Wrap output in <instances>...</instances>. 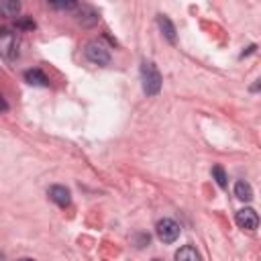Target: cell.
Listing matches in <instances>:
<instances>
[{"instance_id": "1", "label": "cell", "mask_w": 261, "mask_h": 261, "mask_svg": "<svg viewBox=\"0 0 261 261\" xmlns=\"http://www.w3.org/2000/svg\"><path fill=\"white\" fill-rule=\"evenodd\" d=\"M141 80H143V92L147 96H157L161 90V73L155 67V63L151 61H143L141 63Z\"/></svg>"}, {"instance_id": "2", "label": "cell", "mask_w": 261, "mask_h": 261, "mask_svg": "<svg viewBox=\"0 0 261 261\" xmlns=\"http://www.w3.org/2000/svg\"><path fill=\"white\" fill-rule=\"evenodd\" d=\"M84 53H86V57H88L92 63H96V65H108V63H110V51H108V47H106L102 41H98V39L88 41Z\"/></svg>"}, {"instance_id": "3", "label": "cell", "mask_w": 261, "mask_h": 261, "mask_svg": "<svg viewBox=\"0 0 261 261\" xmlns=\"http://www.w3.org/2000/svg\"><path fill=\"white\" fill-rule=\"evenodd\" d=\"M155 232H157V239L161 243H173L179 237V224L171 218H163V220L157 222Z\"/></svg>"}, {"instance_id": "4", "label": "cell", "mask_w": 261, "mask_h": 261, "mask_svg": "<svg viewBox=\"0 0 261 261\" xmlns=\"http://www.w3.org/2000/svg\"><path fill=\"white\" fill-rule=\"evenodd\" d=\"M0 49L6 59H16L18 57V37L12 31L2 29L0 31Z\"/></svg>"}, {"instance_id": "5", "label": "cell", "mask_w": 261, "mask_h": 261, "mask_svg": "<svg viewBox=\"0 0 261 261\" xmlns=\"http://www.w3.org/2000/svg\"><path fill=\"white\" fill-rule=\"evenodd\" d=\"M234 220H237V224H239L241 228H245V230H255V228L259 226V216H257V212H255L253 208H241V210L237 212Z\"/></svg>"}, {"instance_id": "6", "label": "cell", "mask_w": 261, "mask_h": 261, "mask_svg": "<svg viewBox=\"0 0 261 261\" xmlns=\"http://www.w3.org/2000/svg\"><path fill=\"white\" fill-rule=\"evenodd\" d=\"M49 198L57 204V206H69V202H71V194H69V190L65 188V186H51L49 188Z\"/></svg>"}, {"instance_id": "7", "label": "cell", "mask_w": 261, "mask_h": 261, "mask_svg": "<svg viewBox=\"0 0 261 261\" xmlns=\"http://www.w3.org/2000/svg\"><path fill=\"white\" fill-rule=\"evenodd\" d=\"M157 24H159L161 33L165 35V39L169 43H175V27H173V22L165 14H157Z\"/></svg>"}, {"instance_id": "8", "label": "cell", "mask_w": 261, "mask_h": 261, "mask_svg": "<svg viewBox=\"0 0 261 261\" xmlns=\"http://www.w3.org/2000/svg\"><path fill=\"white\" fill-rule=\"evenodd\" d=\"M24 82L31 84V86H43V88L49 86V80L41 69H27L24 71Z\"/></svg>"}, {"instance_id": "9", "label": "cell", "mask_w": 261, "mask_h": 261, "mask_svg": "<svg viewBox=\"0 0 261 261\" xmlns=\"http://www.w3.org/2000/svg\"><path fill=\"white\" fill-rule=\"evenodd\" d=\"M175 261H202V259H200V253L196 251V247L184 245L175 251Z\"/></svg>"}, {"instance_id": "10", "label": "cell", "mask_w": 261, "mask_h": 261, "mask_svg": "<svg viewBox=\"0 0 261 261\" xmlns=\"http://www.w3.org/2000/svg\"><path fill=\"white\" fill-rule=\"evenodd\" d=\"M234 196H237L239 200H243V202H251V200H253V188H251V184L245 181V179L237 181V184H234Z\"/></svg>"}, {"instance_id": "11", "label": "cell", "mask_w": 261, "mask_h": 261, "mask_svg": "<svg viewBox=\"0 0 261 261\" xmlns=\"http://www.w3.org/2000/svg\"><path fill=\"white\" fill-rule=\"evenodd\" d=\"M77 20L82 22V24H94V22H98V14L94 12V10H90V8H82V14L77 16Z\"/></svg>"}, {"instance_id": "12", "label": "cell", "mask_w": 261, "mask_h": 261, "mask_svg": "<svg viewBox=\"0 0 261 261\" xmlns=\"http://www.w3.org/2000/svg\"><path fill=\"white\" fill-rule=\"evenodd\" d=\"M0 10L4 14H16L20 10V2H16V0H12V2L4 0V2H0Z\"/></svg>"}, {"instance_id": "13", "label": "cell", "mask_w": 261, "mask_h": 261, "mask_svg": "<svg viewBox=\"0 0 261 261\" xmlns=\"http://www.w3.org/2000/svg\"><path fill=\"white\" fill-rule=\"evenodd\" d=\"M212 177L216 179V184H218L220 188H226V173H224V169H222L220 165H214V167H212Z\"/></svg>"}, {"instance_id": "14", "label": "cell", "mask_w": 261, "mask_h": 261, "mask_svg": "<svg viewBox=\"0 0 261 261\" xmlns=\"http://www.w3.org/2000/svg\"><path fill=\"white\" fill-rule=\"evenodd\" d=\"M16 29H22V31H31V29H35V20H33V18H29V16H24V18H18V20H16Z\"/></svg>"}, {"instance_id": "15", "label": "cell", "mask_w": 261, "mask_h": 261, "mask_svg": "<svg viewBox=\"0 0 261 261\" xmlns=\"http://www.w3.org/2000/svg\"><path fill=\"white\" fill-rule=\"evenodd\" d=\"M49 6L51 8H59V10H73V8H77L75 2H51Z\"/></svg>"}, {"instance_id": "16", "label": "cell", "mask_w": 261, "mask_h": 261, "mask_svg": "<svg viewBox=\"0 0 261 261\" xmlns=\"http://www.w3.org/2000/svg\"><path fill=\"white\" fill-rule=\"evenodd\" d=\"M145 243H149V234H139V241H137V247H145Z\"/></svg>"}, {"instance_id": "17", "label": "cell", "mask_w": 261, "mask_h": 261, "mask_svg": "<svg viewBox=\"0 0 261 261\" xmlns=\"http://www.w3.org/2000/svg\"><path fill=\"white\" fill-rule=\"evenodd\" d=\"M251 92H261V77L255 84H251Z\"/></svg>"}, {"instance_id": "18", "label": "cell", "mask_w": 261, "mask_h": 261, "mask_svg": "<svg viewBox=\"0 0 261 261\" xmlns=\"http://www.w3.org/2000/svg\"><path fill=\"white\" fill-rule=\"evenodd\" d=\"M253 51H255V45L247 47V51H243V53H241V57H245V55H249V53H253Z\"/></svg>"}, {"instance_id": "19", "label": "cell", "mask_w": 261, "mask_h": 261, "mask_svg": "<svg viewBox=\"0 0 261 261\" xmlns=\"http://www.w3.org/2000/svg\"><path fill=\"white\" fill-rule=\"evenodd\" d=\"M18 261H35V259H29V257H24V259H18Z\"/></svg>"}, {"instance_id": "20", "label": "cell", "mask_w": 261, "mask_h": 261, "mask_svg": "<svg viewBox=\"0 0 261 261\" xmlns=\"http://www.w3.org/2000/svg\"><path fill=\"white\" fill-rule=\"evenodd\" d=\"M151 261H161V259H151Z\"/></svg>"}]
</instances>
